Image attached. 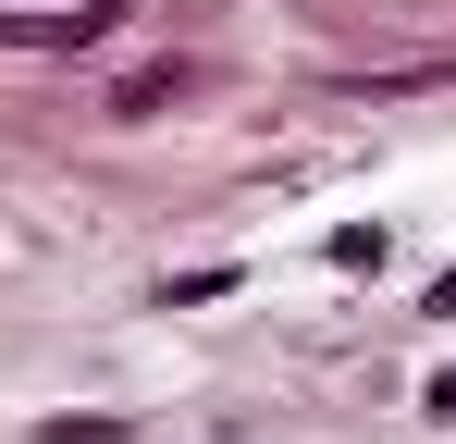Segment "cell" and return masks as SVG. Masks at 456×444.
I'll list each match as a JSON object with an SVG mask.
<instances>
[{"label": "cell", "mask_w": 456, "mask_h": 444, "mask_svg": "<svg viewBox=\"0 0 456 444\" xmlns=\"http://www.w3.org/2000/svg\"><path fill=\"white\" fill-rule=\"evenodd\" d=\"M432 308H456V272H444V296H432Z\"/></svg>", "instance_id": "1"}]
</instances>
